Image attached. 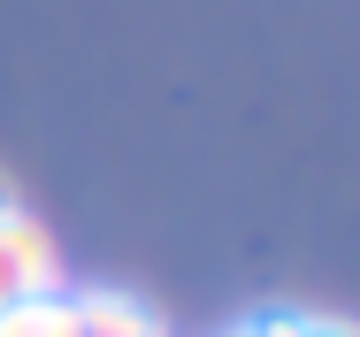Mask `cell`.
I'll list each match as a JSON object with an SVG mask.
<instances>
[{"instance_id": "cell-1", "label": "cell", "mask_w": 360, "mask_h": 337, "mask_svg": "<svg viewBox=\"0 0 360 337\" xmlns=\"http://www.w3.org/2000/svg\"><path fill=\"white\" fill-rule=\"evenodd\" d=\"M62 291V246L39 215L0 207V314L23 299H54Z\"/></svg>"}, {"instance_id": "cell-5", "label": "cell", "mask_w": 360, "mask_h": 337, "mask_svg": "<svg viewBox=\"0 0 360 337\" xmlns=\"http://www.w3.org/2000/svg\"><path fill=\"white\" fill-rule=\"evenodd\" d=\"M0 207H15V200H8V184H0Z\"/></svg>"}, {"instance_id": "cell-4", "label": "cell", "mask_w": 360, "mask_h": 337, "mask_svg": "<svg viewBox=\"0 0 360 337\" xmlns=\"http://www.w3.org/2000/svg\"><path fill=\"white\" fill-rule=\"evenodd\" d=\"M230 337H345V322H299V314H261Z\"/></svg>"}, {"instance_id": "cell-3", "label": "cell", "mask_w": 360, "mask_h": 337, "mask_svg": "<svg viewBox=\"0 0 360 337\" xmlns=\"http://www.w3.org/2000/svg\"><path fill=\"white\" fill-rule=\"evenodd\" d=\"M0 337H77V314H70V291L54 299H23L0 314Z\"/></svg>"}, {"instance_id": "cell-2", "label": "cell", "mask_w": 360, "mask_h": 337, "mask_svg": "<svg viewBox=\"0 0 360 337\" xmlns=\"http://www.w3.org/2000/svg\"><path fill=\"white\" fill-rule=\"evenodd\" d=\"M70 314H77V337H169V322L131 299V291H70Z\"/></svg>"}]
</instances>
